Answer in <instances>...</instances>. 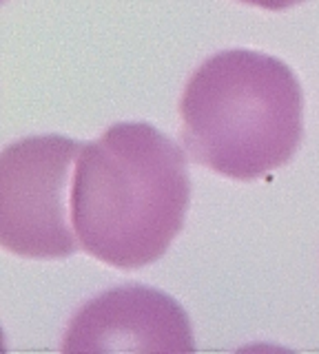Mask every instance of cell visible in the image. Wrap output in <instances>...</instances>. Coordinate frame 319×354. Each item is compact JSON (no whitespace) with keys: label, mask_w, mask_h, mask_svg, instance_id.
<instances>
[{"label":"cell","mask_w":319,"mask_h":354,"mask_svg":"<svg viewBox=\"0 0 319 354\" xmlns=\"http://www.w3.org/2000/svg\"><path fill=\"white\" fill-rule=\"evenodd\" d=\"M184 308L147 286H120L86 301L69 321L62 352H193Z\"/></svg>","instance_id":"4"},{"label":"cell","mask_w":319,"mask_h":354,"mask_svg":"<svg viewBox=\"0 0 319 354\" xmlns=\"http://www.w3.org/2000/svg\"><path fill=\"white\" fill-rule=\"evenodd\" d=\"M84 149L64 136H31L0 155V243L29 259H62L82 243L73 224L75 164Z\"/></svg>","instance_id":"3"},{"label":"cell","mask_w":319,"mask_h":354,"mask_svg":"<svg viewBox=\"0 0 319 354\" xmlns=\"http://www.w3.org/2000/svg\"><path fill=\"white\" fill-rule=\"evenodd\" d=\"M193 162L239 182L289 164L304 138V93L289 64L228 49L206 58L180 100Z\"/></svg>","instance_id":"2"},{"label":"cell","mask_w":319,"mask_h":354,"mask_svg":"<svg viewBox=\"0 0 319 354\" xmlns=\"http://www.w3.org/2000/svg\"><path fill=\"white\" fill-rule=\"evenodd\" d=\"M191 202L186 155L147 122H118L75 164L73 224L82 250L120 270L158 261Z\"/></svg>","instance_id":"1"},{"label":"cell","mask_w":319,"mask_h":354,"mask_svg":"<svg viewBox=\"0 0 319 354\" xmlns=\"http://www.w3.org/2000/svg\"><path fill=\"white\" fill-rule=\"evenodd\" d=\"M239 3H246V5H255L262 9H268V11H284L289 7H295L304 3V0H239Z\"/></svg>","instance_id":"5"}]
</instances>
